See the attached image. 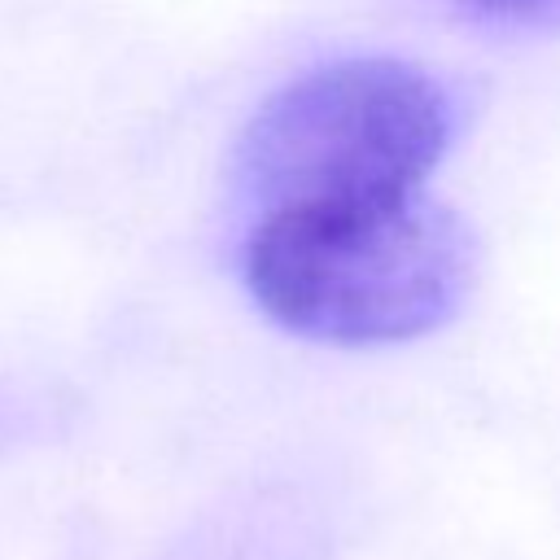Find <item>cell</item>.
I'll use <instances>...</instances> for the list:
<instances>
[{
    "label": "cell",
    "mask_w": 560,
    "mask_h": 560,
    "mask_svg": "<svg viewBox=\"0 0 560 560\" xmlns=\"http://www.w3.org/2000/svg\"><path fill=\"white\" fill-rule=\"evenodd\" d=\"M258 311L319 346H402L451 324L477 289L472 223L429 197L254 214L241 249Z\"/></svg>",
    "instance_id": "6da1fadb"
},
{
    "label": "cell",
    "mask_w": 560,
    "mask_h": 560,
    "mask_svg": "<svg viewBox=\"0 0 560 560\" xmlns=\"http://www.w3.org/2000/svg\"><path fill=\"white\" fill-rule=\"evenodd\" d=\"M455 131L451 92L402 57H337L280 83L236 140L258 214L372 206L424 192Z\"/></svg>",
    "instance_id": "7a4b0ae2"
},
{
    "label": "cell",
    "mask_w": 560,
    "mask_h": 560,
    "mask_svg": "<svg viewBox=\"0 0 560 560\" xmlns=\"http://www.w3.org/2000/svg\"><path fill=\"white\" fill-rule=\"evenodd\" d=\"M455 4L468 13H481V18H538V13L556 9L560 0H455Z\"/></svg>",
    "instance_id": "3957f363"
}]
</instances>
